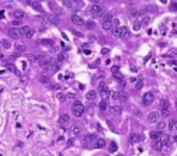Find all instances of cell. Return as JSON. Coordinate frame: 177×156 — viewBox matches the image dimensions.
Listing matches in <instances>:
<instances>
[{
  "mask_svg": "<svg viewBox=\"0 0 177 156\" xmlns=\"http://www.w3.org/2000/svg\"><path fill=\"white\" fill-rule=\"evenodd\" d=\"M103 13H104V8H103L101 6H97V4H96V6H93V7L90 8V14H91L94 18H96V17H100Z\"/></svg>",
  "mask_w": 177,
  "mask_h": 156,
  "instance_id": "cell-4",
  "label": "cell"
},
{
  "mask_svg": "<svg viewBox=\"0 0 177 156\" xmlns=\"http://www.w3.org/2000/svg\"><path fill=\"white\" fill-rule=\"evenodd\" d=\"M160 108H162V110H163V108H169V101H166V100L160 101Z\"/></svg>",
  "mask_w": 177,
  "mask_h": 156,
  "instance_id": "cell-37",
  "label": "cell"
},
{
  "mask_svg": "<svg viewBox=\"0 0 177 156\" xmlns=\"http://www.w3.org/2000/svg\"><path fill=\"white\" fill-rule=\"evenodd\" d=\"M170 115V110L169 108H163L162 110V117H169Z\"/></svg>",
  "mask_w": 177,
  "mask_h": 156,
  "instance_id": "cell-38",
  "label": "cell"
},
{
  "mask_svg": "<svg viewBox=\"0 0 177 156\" xmlns=\"http://www.w3.org/2000/svg\"><path fill=\"white\" fill-rule=\"evenodd\" d=\"M113 75H114V76H115V77H117V79H118L120 82H121V84H122V86L125 84V82H124V76H122V75L120 73V68L114 66V68H113Z\"/></svg>",
  "mask_w": 177,
  "mask_h": 156,
  "instance_id": "cell-10",
  "label": "cell"
},
{
  "mask_svg": "<svg viewBox=\"0 0 177 156\" xmlns=\"http://www.w3.org/2000/svg\"><path fill=\"white\" fill-rule=\"evenodd\" d=\"M65 59H66V55H65V53H59V55H58V61H59V62H63Z\"/></svg>",
  "mask_w": 177,
  "mask_h": 156,
  "instance_id": "cell-41",
  "label": "cell"
},
{
  "mask_svg": "<svg viewBox=\"0 0 177 156\" xmlns=\"http://www.w3.org/2000/svg\"><path fill=\"white\" fill-rule=\"evenodd\" d=\"M113 17H111V14H105V17H104V20H103V24H101V27H103V30H105V31H108V30H111V27H113Z\"/></svg>",
  "mask_w": 177,
  "mask_h": 156,
  "instance_id": "cell-3",
  "label": "cell"
},
{
  "mask_svg": "<svg viewBox=\"0 0 177 156\" xmlns=\"http://www.w3.org/2000/svg\"><path fill=\"white\" fill-rule=\"evenodd\" d=\"M110 111H111L114 115H120V114L122 113V108H121L120 106H113V107L110 108Z\"/></svg>",
  "mask_w": 177,
  "mask_h": 156,
  "instance_id": "cell-15",
  "label": "cell"
},
{
  "mask_svg": "<svg viewBox=\"0 0 177 156\" xmlns=\"http://www.w3.org/2000/svg\"><path fill=\"white\" fill-rule=\"evenodd\" d=\"M142 86H143V79H142V77H139V80L136 82V84H135V87H136L138 90H141V89H142Z\"/></svg>",
  "mask_w": 177,
  "mask_h": 156,
  "instance_id": "cell-28",
  "label": "cell"
},
{
  "mask_svg": "<svg viewBox=\"0 0 177 156\" xmlns=\"http://www.w3.org/2000/svg\"><path fill=\"white\" fill-rule=\"evenodd\" d=\"M30 4L32 6V8H34V10H37V11H39V13H44V10H42V6H41L38 1H31Z\"/></svg>",
  "mask_w": 177,
  "mask_h": 156,
  "instance_id": "cell-17",
  "label": "cell"
},
{
  "mask_svg": "<svg viewBox=\"0 0 177 156\" xmlns=\"http://www.w3.org/2000/svg\"><path fill=\"white\" fill-rule=\"evenodd\" d=\"M149 21H151V17H145V18L142 20V24H148Z\"/></svg>",
  "mask_w": 177,
  "mask_h": 156,
  "instance_id": "cell-47",
  "label": "cell"
},
{
  "mask_svg": "<svg viewBox=\"0 0 177 156\" xmlns=\"http://www.w3.org/2000/svg\"><path fill=\"white\" fill-rule=\"evenodd\" d=\"M66 99H68V96H65L62 93H58V100L59 101H66Z\"/></svg>",
  "mask_w": 177,
  "mask_h": 156,
  "instance_id": "cell-36",
  "label": "cell"
},
{
  "mask_svg": "<svg viewBox=\"0 0 177 156\" xmlns=\"http://www.w3.org/2000/svg\"><path fill=\"white\" fill-rule=\"evenodd\" d=\"M63 6L72 8V7H73V1H70V0H63Z\"/></svg>",
  "mask_w": 177,
  "mask_h": 156,
  "instance_id": "cell-33",
  "label": "cell"
},
{
  "mask_svg": "<svg viewBox=\"0 0 177 156\" xmlns=\"http://www.w3.org/2000/svg\"><path fill=\"white\" fill-rule=\"evenodd\" d=\"M68 97H69V99H75V97H76V96H75V94H73V93H69V94H68Z\"/></svg>",
  "mask_w": 177,
  "mask_h": 156,
  "instance_id": "cell-56",
  "label": "cell"
},
{
  "mask_svg": "<svg viewBox=\"0 0 177 156\" xmlns=\"http://www.w3.org/2000/svg\"><path fill=\"white\" fill-rule=\"evenodd\" d=\"M108 52H110V51H108L107 48H103V49H101V53H103V55H107Z\"/></svg>",
  "mask_w": 177,
  "mask_h": 156,
  "instance_id": "cell-51",
  "label": "cell"
},
{
  "mask_svg": "<svg viewBox=\"0 0 177 156\" xmlns=\"http://www.w3.org/2000/svg\"><path fill=\"white\" fill-rule=\"evenodd\" d=\"M169 142H170V138L166 137V135H163L160 139L156 141V144H155V149H156V151H165L166 146L169 145Z\"/></svg>",
  "mask_w": 177,
  "mask_h": 156,
  "instance_id": "cell-1",
  "label": "cell"
},
{
  "mask_svg": "<svg viewBox=\"0 0 177 156\" xmlns=\"http://www.w3.org/2000/svg\"><path fill=\"white\" fill-rule=\"evenodd\" d=\"M39 82H41L42 84H49V83H51V77H49L48 75H42V76L39 77Z\"/></svg>",
  "mask_w": 177,
  "mask_h": 156,
  "instance_id": "cell-18",
  "label": "cell"
},
{
  "mask_svg": "<svg viewBox=\"0 0 177 156\" xmlns=\"http://www.w3.org/2000/svg\"><path fill=\"white\" fill-rule=\"evenodd\" d=\"M98 90H100V93H101V91H104V90H107V84H105L104 82H101V83L98 84Z\"/></svg>",
  "mask_w": 177,
  "mask_h": 156,
  "instance_id": "cell-34",
  "label": "cell"
},
{
  "mask_svg": "<svg viewBox=\"0 0 177 156\" xmlns=\"http://www.w3.org/2000/svg\"><path fill=\"white\" fill-rule=\"evenodd\" d=\"M113 99L117 101V100H120V91H115L114 94H113Z\"/></svg>",
  "mask_w": 177,
  "mask_h": 156,
  "instance_id": "cell-45",
  "label": "cell"
},
{
  "mask_svg": "<svg viewBox=\"0 0 177 156\" xmlns=\"http://www.w3.org/2000/svg\"><path fill=\"white\" fill-rule=\"evenodd\" d=\"M162 131L159 129V131H155V132H151V139H155V141H158V139H160L162 138Z\"/></svg>",
  "mask_w": 177,
  "mask_h": 156,
  "instance_id": "cell-16",
  "label": "cell"
},
{
  "mask_svg": "<svg viewBox=\"0 0 177 156\" xmlns=\"http://www.w3.org/2000/svg\"><path fill=\"white\" fill-rule=\"evenodd\" d=\"M73 34H76L77 37H82V35H83V34H82V32H79V31H73Z\"/></svg>",
  "mask_w": 177,
  "mask_h": 156,
  "instance_id": "cell-55",
  "label": "cell"
},
{
  "mask_svg": "<svg viewBox=\"0 0 177 156\" xmlns=\"http://www.w3.org/2000/svg\"><path fill=\"white\" fill-rule=\"evenodd\" d=\"M165 128H166V124H165V122H159V124H158V129H160V131H163Z\"/></svg>",
  "mask_w": 177,
  "mask_h": 156,
  "instance_id": "cell-43",
  "label": "cell"
},
{
  "mask_svg": "<svg viewBox=\"0 0 177 156\" xmlns=\"http://www.w3.org/2000/svg\"><path fill=\"white\" fill-rule=\"evenodd\" d=\"M96 148H98V149L105 148V141H104L103 138H98V139L96 141Z\"/></svg>",
  "mask_w": 177,
  "mask_h": 156,
  "instance_id": "cell-19",
  "label": "cell"
},
{
  "mask_svg": "<svg viewBox=\"0 0 177 156\" xmlns=\"http://www.w3.org/2000/svg\"><path fill=\"white\" fill-rule=\"evenodd\" d=\"M6 68H7L10 72H13V73H17V69H15V66H14L13 63H6Z\"/></svg>",
  "mask_w": 177,
  "mask_h": 156,
  "instance_id": "cell-23",
  "label": "cell"
},
{
  "mask_svg": "<svg viewBox=\"0 0 177 156\" xmlns=\"http://www.w3.org/2000/svg\"><path fill=\"white\" fill-rule=\"evenodd\" d=\"M129 32H128V28L127 27H120L118 30H114V35H118V37H127Z\"/></svg>",
  "mask_w": 177,
  "mask_h": 156,
  "instance_id": "cell-9",
  "label": "cell"
},
{
  "mask_svg": "<svg viewBox=\"0 0 177 156\" xmlns=\"http://www.w3.org/2000/svg\"><path fill=\"white\" fill-rule=\"evenodd\" d=\"M84 111H86L84 106H83L80 101H77V100H76V101L73 103V114H75V117H82Z\"/></svg>",
  "mask_w": 177,
  "mask_h": 156,
  "instance_id": "cell-2",
  "label": "cell"
},
{
  "mask_svg": "<svg viewBox=\"0 0 177 156\" xmlns=\"http://www.w3.org/2000/svg\"><path fill=\"white\" fill-rule=\"evenodd\" d=\"M153 100H155V96H153V93H151V91L145 93V94H143V97H142V101H143V104H145V106L152 104V103H153Z\"/></svg>",
  "mask_w": 177,
  "mask_h": 156,
  "instance_id": "cell-5",
  "label": "cell"
},
{
  "mask_svg": "<svg viewBox=\"0 0 177 156\" xmlns=\"http://www.w3.org/2000/svg\"><path fill=\"white\" fill-rule=\"evenodd\" d=\"M27 58H28V61H30V62H35V55H34V53H28V55H27Z\"/></svg>",
  "mask_w": 177,
  "mask_h": 156,
  "instance_id": "cell-40",
  "label": "cell"
},
{
  "mask_svg": "<svg viewBox=\"0 0 177 156\" xmlns=\"http://www.w3.org/2000/svg\"><path fill=\"white\" fill-rule=\"evenodd\" d=\"M70 20H72V23L76 24V25H83V24H86V23L83 21V18H82L80 15H77V14H72Z\"/></svg>",
  "mask_w": 177,
  "mask_h": 156,
  "instance_id": "cell-11",
  "label": "cell"
},
{
  "mask_svg": "<svg viewBox=\"0 0 177 156\" xmlns=\"http://www.w3.org/2000/svg\"><path fill=\"white\" fill-rule=\"evenodd\" d=\"M20 31H21V35H24L25 38H31V37H32V34H34V31H32L30 27H27V25L21 27V28H20Z\"/></svg>",
  "mask_w": 177,
  "mask_h": 156,
  "instance_id": "cell-7",
  "label": "cell"
},
{
  "mask_svg": "<svg viewBox=\"0 0 177 156\" xmlns=\"http://www.w3.org/2000/svg\"><path fill=\"white\" fill-rule=\"evenodd\" d=\"M45 70L51 75V73H55V72H58L59 70V65L58 63H52L51 66H48V68H45Z\"/></svg>",
  "mask_w": 177,
  "mask_h": 156,
  "instance_id": "cell-13",
  "label": "cell"
},
{
  "mask_svg": "<svg viewBox=\"0 0 177 156\" xmlns=\"http://www.w3.org/2000/svg\"><path fill=\"white\" fill-rule=\"evenodd\" d=\"M23 15H24V11H21V10H15L14 11V17L15 18H21Z\"/></svg>",
  "mask_w": 177,
  "mask_h": 156,
  "instance_id": "cell-30",
  "label": "cell"
},
{
  "mask_svg": "<svg viewBox=\"0 0 177 156\" xmlns=\"http://www.w3.org/2000/svg\"><path fill=\"white\" fill-rule=\"evenodd\" d=\"M170 10H172V11H177V3L176 1L170 3Z\"/></svg>",
  "mask_w": 177,
  "mask_h": 156,
  "instance_id": "cell-42",
  "label": "cell"
},
{
  "mask_svg": "<svg viewBox=\"0 0 177 156\" xmlns=\"http://www.w3.org/2000/svg\"><path fill=\"white\" fill-rule=\"evenodd\" d=\"M117 148H118V146H117V144H115V142H111V144H110V146H108V151H110L111 153H114V152L117 151Z\"/></svg>",
  "mask_w": 177,
  "mask_h": 156,
  "instance_id": "cell-24",
  "label": "cell"
},
{
  "mask_svg": "<svg viewBox=\"0 0 177 156\" xmlns=\"http://www.w3.org/2000/svg\"><path fill=\"white\" fill-rule=\"evenodd\" d=\"M105 108H107V100L103 99V101H100V110H101V111H105Z\"/></svg>",
  "mask_w": 177,
  "mask_h": 156,
  "instance_id": "cell-29",
  "label": "cell"
},
{
  "mask_svg": "<svg viewBox=\"0 0 177 156\" xmlns=\"http://www.w3.org/2000/svg\"><path fill=\"white\" fill-rule=\"evenodd\" d=\"M70 146H73V139H69V141H68V148H70Z\"/></svg>",
  "mask_w": 177,
  "mask_h": 156,
  "instance_id": "cell-53",
  "label": "cell"
},
{
  "mask_svg": "<svg viewBox=\"0 0 177 156\" xmlns=\"http://www.w3.org/2000/svg\"><path fill=\"white\" fill-rule=\"evenodd\" d=\"M82 131H83V128H82L80 125H72V128H70V132H72L73 135H80Z\"/></svg>",
  "mask_w": 177,
  "mask_h": 156,
  "instance_id": "cell-14",
  "label": "cell"
},
{
  "mask_svg": "<svg viewBox=\"0 0 177 156\" xmlns=\"http://www.w3.org/2000/svg\"><path fill=\"white\" fill-rule=\"evenodd\" d=\"M8 34H10L11 38H15V39H18V38L21 37V31H20V28H14V27L8 30Z\"/></svg>",
  "mask_w": 177,
  "mask_h": 156,
  "instance_id": "cell-12",
  "label": "cell"
},
{
  "mask_svg": "<svg viewBox=\"0 0 177 156\" xmlns=\"http://www.w3.org/2000/svg\"><path fill=\"white\" fill-rule=\"evenodd\" d=\"M1 46L6 48V49L10 48V46H11V45H10V41H8V39H3V41H1Z\"/></svg>",
  "mask_w": 177,
  "mask_h": 156,
  "instance_id": "cell-32",
  "label": "cell"
},
{
  "mask_svg": "<svg viewBox=\"0 0 177 156\" xmlns=\"http://www.w3.org/2000/svg\"><path fill=\"white\" fill-rule=\"evenodd\" d=\"M49 89H51V90H59V89H60V84H59V83H49Z\"/></svg>",
  "mask_w": 177,
  "mask_h": 156,
  "instance_id": "cell-25",
  "label": "cell"
},
{
  "mask_svg": "<svg viewBox=\"0 0 177 156\" xmlns=\"http://www.w3.org/2000/svg\"><path fill=\"white\" fill-rule=\"evenodd\" d=\"M41 42H42V44H46V45H52V41H49V39H42Z\"/></svg>",
  "mask_w": 177,
  "mask_h": 156,
  "instance_id": "cell-48",
  "label": "cell"
},
{
  "mask_svg": "<svg viewBox=\"0 0 177 156\" xmlns=\"http://www.w3.org/2000/svg\"><path fill=\"white\" fill-rule=\"evenodd\" d=\"M141 141H143V137H142L141 134L132 132V134L129 135V142H131V144H136V142H141Z\"/></svg>",
  "mask_w": 177,
  "mask_h": 156,
  "instance_id": "cell-8",
  "label": "cell"
},
{
  "mask_svg": "<svg viewBox=\"0 0 177 156\" xmlns=\"http://www.w3.org/2000/svg\"><path fill=\"white\" fill-rule=\"evenodd\" d=\"M141 23H142V21H138V20H136V21L134 23V30H135V31H138V30L141 28V25H142Z\"/></svg>",
  "mask_w": 177,
  "mask_h": 156,
  "instance_id": "cell-35",
  "label": "cell"
},
{
  "mask_svg": "<svg viewBox=\"0 0 177 156\" xmlns=\"http://www.w3.org/2000/svg\"><path fill=\"white\" fill-rule=\"evenodd\" d=\"M176 128H177V127H176Z\"/></svg>",
  "mask_w": 177,
  "mask_h": 156,
  "instance_id": "cell-59",
  "label": "cell"
},
{
  "mask_svg": "<svg viewBox=\"0 0 177 156\" xmlns=\"http://www.w3.org/2000/svg\"><path fill=\"white\" fill-rule=\"evenodd\" d=\"M93 139H94V135H93V134H87V135L84 137V144H86V145H89Z\"/></svg>",
  "mask_w": 177,
  "mask_h": 156,
  "instance_id": "cell-22",
  "label": "cell"
},
{
  "mask_svg": "<svg viewBox=\"0 0 177 156\" xmlns=\"http://www.w3.org/2000/svg\"><path fill=\"white\" fill-rule=\"evenodd\" d=\"M110 96V91L108 90H104V91H101V97L104 99V100H107V97Z\"/></svg>",
  "mask_w": 177,
  "mask_h": 156,
  "instance_id": "cell-39",
  "label": "cell"
},
{
  "mask_svg": "<svg viewBox=\"0 0 177 156\" xmlns=\"http://www.w3.org/2000/svg\"><path fill=\"white\" fill-rule=\"evenodd\" d=\"M160 31L165 32V31H166V27H165V25H160Z\"/></svg>",
  "mask_w": 177,
  "mask_h": 156,
  "instance_id": "cell-57",
  "label": "cell"
},
{
  "mask_svg": "<svg viewBox=\"0 0 177 156\" xmlns=\"http://www.w3.org/2000/svg\"><path fill=\"white\" fill-rule=\"evenodd\" d=\"M49 20L52 21V24H55V25H56V24L59 23V15H52V17H49Z\"/></svg>",
  "mask_w": 177,
  "mask_h": 156,
  "instance_id": "cell-31",
  "label": "cell"
},
{
  "mask_svg": "<svg viewBox=\"0 0 177 156\" xmlns=\"http://www.w3.org/2000/svg\"><path fill=\"white\" fill-rule=\"evenodd\" d=\"M176 127H177V121H174V120H173V121H170L169 128H172V129H173V128H176Z\"/></svg>",
  "mask_w": 177,
  "mask_h": 156,
  "instance_id": "cell-44",
  "label": "cell"
},
{
  "mask_svg": "<svg viewBox=\"0 0 177 156\" xmlns=\"http://www.w3.org/2000/svg\"><path fill=\"white\" fill-rule=\"evenodd\" d=\"M69 120H70L69 114H60V117H59V122H62V124H66V122H69Z\"/></svg>",
  "mask_w": 177,
  "mask_h": 156,
  "instance_id": "cell-21",
  "label": "cell"
},
{
  "mask_svg": "<svg viewBox=\"0 0 177 156\" xmlns=\"http://www.w3.org/2000/svg\"><path fill=\"white\" fill-rule=\"evenodd\" d=\"M84 25H86L89 30H93V28L96 27V23H94V21H86V24H84Z\"/></svg>",
  "mask_w": 177,
  "mask_h": 156,
  "instance_id": "cell-27",
  "label": "cell"
},
{
  "mask_svg": "<svg viewBox=\"0 0 177 156\" xmlns=\"http://www.w3.org/2000/svg\"><path fill=\"white\" fill-rule=\"evenodd\" d=\"M13 24H14V25H20V24H21V21H20V20H14V23H13Z\"/></svg>",
  "mask_w": 177,
  "mask_h": 156,
  "instance_id": "cell-54",
  "label": "cell"
},
{
  "mask_svg": "<svg viewBox=\"0 0 177 156\" xmlns=\"http://www.w3.org/2000/svg\"><path fill=\"white\" fill-rule=\"evenodd\" d=\"M174 141H176V142H177V137H174Z\"/></svg>",
  "mask_w": 177,
  "mask_h": 156,
  "instance_id": "cell-58",
  "label": "cell"
},
{
  "mask_svg": "<svg viewBox=\"0 0 177 156\" xmlns=\"http://www.w3.org/2000/svg\"><path fill=\"white\" fill-rule=\"evenodd\" d=\"M131 14H132V15H136V14H138V10H136V8H132V10H131Z\"/></svg>",
  "mask_w": 177,
  "mask_h": 156,
  "instance_id": "cell-52",
  "label": "cell"
},
{
  "mask_svg": "<svg viewBox=\"0 0 177 156\" xmlns=\"http://www.w3.org/2000/svg\"><path fill=\"white\" fill-rule=\"evenodd\" d=\"M86 97H87V100H96V97H97V93L94 91V90H90V91H87V94H86Z\"/></svg>",
  "mask_w": 177,
  "mask_h": 156,
  "instance_id": "cell-20",
  "label": "cell"
},
{
  "mask_svg": "<svg viewBox=\"0 0 177 156\" xmlns=\"http://www.w3.org/2000/svg\"><path fill=\"white\" fill-rule=\"evenodd\" d=\"M159 120H160V113L153 111V113H151V114L148 115V121H149L151 124H156V122H159Z\"/></svg>",
  "mask_w": 177,
  "mask_h": 156,
  "instance_id": "cell-6",
  "label": "cell"
},
{
  "mask_svg": "<svg viewBox=\"0 0 177 156\" xmlns=\"http://www.w3.org/2000/svg\"><path fill=\"white\" fill-rule=\"evenodd\" d=\"M87 111H89V114H94V107H93V106H89Z\"/></svg>",
  "mask_w": 177,
  "mask_h": 156,
  "instance_id": "cell-46",
  "label": "cell"
},
{
  "mask_svg": "<svg viewBox=\"0 0 177 156\" xmlns=\"http://www.w3.org/2000/svg\"><path fill=\"white\" fill-rule=\"evenodd\" d=\"M17 49L18 51H25V46L24 45H17Z\"/></svg>",
  "mask_w": 177,
  "mask_h": 156,
  "instance_id": "cell-50",
  "label": "cell"
},
{
  "mask_svg": "<svg viewBox=\"0 0 177 156\" xmlns=\"http://www.w3.org/2000/svg\"><path fill=\"white\" fill-rule=\"evenodd\" d=\"M113 24H114V25H115V28H114V30H118V28H117V27H118V25H120V21H118V20H114V21H113Z\"/></svg>",
  "mask_w": 177,
  "mask_h": 156,
  "instance_id": "cell-49",
  "label": "cell"
},
{
  "mask_svg": "<svg viewBox=\"0 0 177 156\" xmlns=\"http://www.w3.org/2000/svg\"><path fill=\"white\" fill-rule=\"evenodd\" d=\"M120 100L121 101H127L128 100V94L125 91H120Z\"/></svg>",
  "mask_w": 177,
  "mask_h": 156,
  "instance_id": "cell-26",
  "label": "cell"
}]
</instances>
